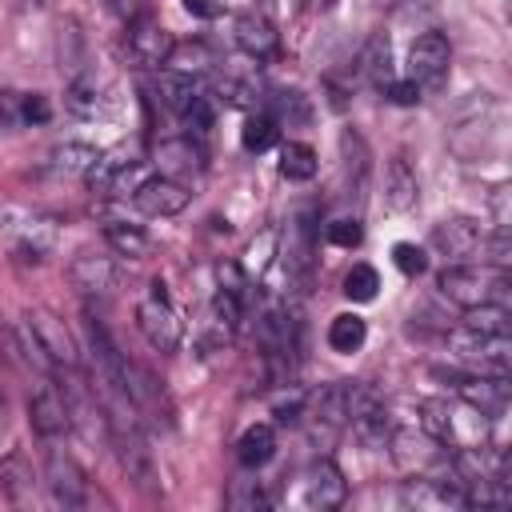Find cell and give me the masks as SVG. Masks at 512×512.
I'll list each match as a JSON object with an SVG mask.
<instances>
[{
	"instance_id": "obj_7",
	"label": "cell",
	"mask_w": 512,
	"mask_h": 512,
	"mask_svg": "<svg viewBox=\"0 0 512 512\" xmlns=\"http://www.w3.org/2000/svg\"><path fill=\"white\" fill-rule=\"evenodd\" d=\"M348 388H352V380H336V384H328L324 392H316L312 404L304 408L308 432H312V440H316L320 448H328V444L348 428Z\"/></svg>"
},
{
	"instance_id": "obj_2",
	"label": "cell",
	"mask_w": 512,
	"mask_h": 512,
	"mask_svg": "<svg viewBox=\"0 0 512 512\" xmlns=\"http://www.w3.org/2000/svg\"><path fill=\"white\" fill-rule=\"evenodd\" d=\"M436 288L444 300L460 304V308H476V304H508V268H492V264H452L436 276Z\"/></svg>"
},
{
	"instance_id": "obj_18",
	"label": "cell",
	"mask_w": 512,
	"mask_h": 512,
	"mask_svg": "<svg viewBox=\"0 0 512 512\" xmlns=\"http://www.w3.org/2000/svg\"><path fill=\"white\" fill-rule=\"evenodd\" d=\"M156 92H160L164 108H172L180 120H184L200 100H208V88H204L200 76H192V72H172V68L156 76Z\"/></svg>"
},
{
	"instance_id": "obj_3",
	"label": "cell",
	"mask_w": 512,
	"mask_h": 512,
	"mask_svg": "<svg viewBox=\"0 0 512 512\" xmlns=\"http://www.w3.org/2000/svg\"><path fill=\"white\" fill-rule=\"evenodd\" d=\"M136 324H140L144 340H148L156 352H176L180 340H184V320H180V312L172 308V300H168V292H164L160 280H152L148 292H144V300L136 304Z\"/></svg>"
},
{
	"instance_id": "obj_4",
	"label": "cell",
	"mask_w": 512,
	"mask_h": 512,
	"mask_svg": "<svg viewBox=\"0 0 512 512\" xmlns=\"http://www.w3.org/2000/svg\"><path fill=\"white\" fill-rule=\"evenodd\" d=\"M348 428L364 448H388L392 416H388L384 400L360 380H352V388H348Z\"/></svg>"
},
{
	"instance_id": "obj_27",
	"label": "cell",
	"mask_w": 512,
	"mask_h": 512,
	"mask_svg": "<svg viewBox=\"0 0 512 512\" xmlns=\"http://www.w3.org/2000/svg\"><path fill=\"white\" fill-rule=\"evenodd\" d=\"M360 68H364V76L376 84V88H388L396 76H392V52H388V40L384 36H372L368 40V48H364V56H360Z\"/></svg>"
},
{
	"instance_id": "obj_29",
	"label": "cell",
	"mask_w": 512,
	"mask_h": 512,
	"mask_svg": "<svg viewBox=\"0 0 512 512\" xmlns=\"http://www.w3.org/2000/svg\"><path fill=\"white\" fill-rule=\"evenodd\" d=\"M100 160V152L92 144H64L52 152V168L56 172H68V176H88V168Z\"/></svg>"
},
{
	"instance_id": "obj_12",
	"label": "cell",
	"mask_w": 512,
	"mask_h": 512,
	"mask_svg": "<svg viewBox=\"0 0 512 512\" xmlns=\"http://www.w3.org/2000/svg\"><path fill=\"white\" fill-rule=\"evenodd\" d=\"M28 420H32V428L40 432V436H60V432H68L72 428V404H68V396H64V388L60 384H40L36 392H32V400H28Z\"/></svg>"
},
{
	"instance_id": "obj_31",
	"label": "cell",
	"mask_w": 512,
	"mask_h": 512,
	"mask_svg": "<svg viewBox=\"0 0 512 512\" xmlns=\"http://www.w3.org/2000/svg\"><path fill=\"white\" fill-rule=\"evenodd\" d=\"M376 288H380V276H376V268L372 264H352L348 268V276H344V296L348 300H372L376 296Z\"/></svg>"
},
{
	"instance_id": "obj_28",
	"label": "cell",
	"mask_w": 512,
	"mask_h": 512,
	"mask_svg": "<svg viewBox=\"0 0 512 512\" xmlns=\"http://www.w3.org/2000/svg\"><path fill=\"white\" fill-rule=\"evenodd\" d=\"M280 176H288V180H312L316 176V152L304 140H288L280 148Z\"/></svg>"
},
{
	"instance_id": "obj_5",
	"label": "cell",
	"mask_w": 512,
	"mask_h": 512,
	"mask_svg": "<svg viewBox=\"0 0 512 512\" xmlns=\"http://www.w3.org/2000/svg\"><path fill=\"white\" fill-rule=\"evenodd\" d=\"M452 352L476 368V372H496L508 376V360H512V336H492V332H476V328H456L448 336Z\"/></svg>"
},
{
	"instance_id": "obj_34",
	"label": "cell",
	"mask_w": 512,
	"mask_h": 512,
	"mask_svg": "<svg viewBox=\"0 0 512 512\" xmlns=\"http://www.w3.org/2000/svg\"><path fill=\"white\" fill-rule=\"evenodd\" d=\"M228 504L232 508H264V492L256 480H236L232 492H228Z\"/></svg>"
},
{
	"instance_id": "obj_1",
	"label": "cell",
	"mask_w": 512,
	"mask_h": 512,
	"mask_svg": "<svg viewBox=\"0 0 512 512\" xmlns=\"http://www.w3.org/2000/svg\"><path fill=\"white\" fill-rule=\"evenodd\" d=\"M24 352L36 360V368H48V372H60V368L72 372L80 364L72 332L48 308H28L24 312Z\"/></svg>"
},
{
	"instance_id": "obj_39",
	"label": "cell",
	"mask_w": 512,
	"mask_h": 512,
	"mask_svg": "<svg viewBox=\"0 0 512 512\" xmlns=\"http://www.w3.org/2000/svg\"><path fill=\"white\" fill-rule=\"evenodd\" d=\"M380 4H400V0H380Z\"/></svg>"
},
{
	"instance_id": "obj_25",
	"label": "cell",
	"mask_w": 512,
	"mask_h": 512,
	"mask_svg": "<svg viewBox=\"0 0 512 512\" xmlns=\"http://www.w3.org/2000/svg\"><path fill=\"white\" fill-rule=\"evenodd\" d=\"M464 328H476V332H492V336H512V312L508 304H476V308H464Z\"/></svg>"
},
{
	"instance_id": "obj_11",
	"label": "cell",
	"mask_w": 512,
	"mask_h": 512,
	"mask_svg": "<svg viewBox=\"0 0 512 512\" xmlns=\"http://www.w3.org/2000/svg\"><path fill=\"white\" fill-rule=\"evenodd\" d=\"M432 248L448 260H472L480 248H484V232H480V220L472 216H448L432 228Z\"/></svg>"
},
{
	"instance_id": "obj_22",
	"label": "cell",
	"mask_w": 512,
	"mask_h": 512,
	"mask_svg": "<svg viewBox=\"0 0 512 512\" xmlns=\"http://www.w3.org/2000/svg\"><path fill=\"white\" fill-rule=\"evenodd\" d=\"M416 200H420V180H416L412 164L396 156V160L388 164V172H384V208H392V212H412Z\"/></svg>"
},
{
	"instance_id": "obj_9",
	"label": "cell",
	"mask_w": 512,
	"mask_h": 512,
	"mask_svg": "<svg viewBox=\"0 0 512 512\" xmlns=\"http://www.w3.org/2000/svg\"><path fill=\"white\" fill-rule=\"evenodd\" d=\"M44 484H48L52 504H60V508H84V504H88V480H84V468H80L68 452H60V448L48 452Z\"/></svg>"
},
{
	"instance_id": "obj_17",
	"label": "cell",
	"mask_w": 512,
	"mask_h": 512,
	"mask_svg": "<svg viewBox=\"0 0 512 512\" xmlns=\"http://www.w3.org/2000/svg\"><path fill=\"white\" fill-rule=\"evenodd\" d=\"M64 104H68V112H72L76 120H108V116L116 112L112 92H108L96 76H76V80L68 84V92H64Z\"/></svg>"
},
{
	"instance_id": "obj_23",
	"label": "cell",
	"mask_w": 512,
	"mask_h": 512,
	"mask_svg": "<svg viewBox=\"0 0 512 512\" xmlns=\"http://www.w3.org/2000/svg\"><path fill=\"white\" fill-rule=\"evenodd\" d=\"M272 452H276V428H272V424H248V428L240 432V440H236V460H240L244 468L268 464Z\"/></svg>"
},
{
	"instance_id": "obj_10",
	"label": "cell",
	"mask_w": 512,
	"mask_h": 512,
	"mask_svg": "<svg viewBox=\"0 0 512 512\" xmlns=\"http://www.w3.org/2000/svg\"><path fill=\"white\" fill-rule=\"evenodd\" d=\"M344 496H348L344 472H340L328 456H324V460H312V464L304 468V476H300V500H304L308 508L328 512V508H340Z\"/></svg>"
},
{
	"instance_id": "obj_6",
	"label": "cell",
	"mask_w": 512,
	"mask_h": 512,
	"mask_svg": "<svg viewBox=\"0 0 512 512\" xmlns=\"http://www.w3.org/2000/svg\"><path fill=\"white\" fill-rule=\"evenodd\" d=\"M448 64H452V48L444 40V32H424L412 40L408 48V80L424 92H440L448 80Z\"/></svg>"
},
{
	"instance_id": "obj_8",
	"label": "cell",
	"mask_w": 512,
	"mask_h": 512,
	"mask_svg": "<svg viewBox=\"0 0 512 512\" xmlns=\"http://www.w3.org/2000/svg\"><path fill=\"white\" fill-rule=\"evenodd\" d=\"M172 48H176V40H172V32H168L156 16L140 12V16L128 20V56H132L140 68H160V64H168Z\"/></svg>"
},
{
	"instance_id": "obj_19",
	"label": "cell",
	"mask_w": 512,
	"mask_h": 512,
	"mask_svg": "<svg viewBox=\"0 0 512 512\" xmlns=\"http://www.w3.org/2000/svg\"><path fill=\"white\" fill-rule=\"evenodd\" d=\"M232 36H236L240 52H248L252 60H268V56L276 52V44H280V36H276L272 20H264L260 12H244V16H236Z\"/></svg>"
},
{
	"instance_id": "obj_20",
	"label": "cell",
	"mask_w": 512,
	"mask_h": 512,
	"mask_svg": "<svg viewBox=\"0 0 512 512\" xmlns=\"http://www.w3.org/2000/svg\"><path fill=\"white\" fill-rule=\"evenodd\" d=\"M68 276H72V284H76L80 292H108V288L116 284V264H112V256L84 248V252L68 264Z\"/></svg>"
},
{
	"instance_id": "obj_26",
	"label": "cell",
	"mask_w": 512,
	"mask_h": 512,
	"mask_svg": "<svg viewBox=\"0 0 512 512\" xmlns=\"http://www.w3.org/2000/svg\"><path fill=\"white\" fill-rule=\"evenodd\" d=\"M368 336V324L356 316V312H340L332 324H328V348L332 352H356Z\"/></svg>"
},
{
	"instance_id": "obj_33",
	"label": "cell",
	"mask_w": 512,
	"mask_h": 512,
	"mask_svg": "<svg viewBox=\"0 0 512 512\" xmlns=\"http://www.w3.org/2000/svg\"><path fill=\"white\" fill-rule=\"evenodd\" d=\"M392 260H396V268H400L404 276H420V272L428 268L424 248H416V244H396V248H392Z\"/></svg>"
},
{
	"instance_id": "obj_37",
	"label": "cell",
	"mask_w": 512,
	"mask_h": 512,
	"mask_svg": "<svg viewBox=\"0 0 512 512\" xmlns=\"http://www.w3.org/2000/svg\"><path fill=\"white\" fill-rule=\"evenodd\" d=\"M184 4H188L196 16H212V4H208V0H184Z\"/></svg>"
},
{
	"instance_id": "obj_38",
	"label": "cell",
	"mask_w": 512,
	"mask_h": 512,
	"mask_svg": "<svg viewBox=\"0 0 512 512\" xmlns=\"http://www.w3.org/2000/svg\"><path fill=\"white\" fill-rule=\"evenodd\" d=\"M20 4H24V8H40L44 0H20Z\"/></svg>"
},
{
	"instance_id": "obj_13",
	"label": "cell",
	"mask_w": 512,
	"mask_h": 512,
	"mask_svg": "<svg viewBox=\"0 0 512 512\" xmlns=\"http://www.w3.org/2000/svg\"><path fill=\"white\" fill-rule=\"evenodd\" d=\"M132 208L144 216H176L188 208V188L172 176H148L132 196Z\"/></svg>"
},
{
	"instance_id": "obj_15",
	"label": "cell",
	"mask_w": 512,
	"mask_h": 512,
	"mask_svg": "<svg viewBox=\"0 0 512 512\" xmlns=\"http://www.w3.org/2000/svg\"><path fill=\"white\" fill-rule=\"evenodd\" d=\"M456 396H460L464 404H472L480 416H500L504 404H508V376H496V372L460 376V380H456Z\"/></svg>"
},
{
	"instance_id": "obj_36",
	"label": "cell",
	"mask_w": 512,
	"mask_h": 512,
	"mask_svg": "<svg viewBox=\"0 0 512 512\" xmlns=\"http://www.w3.org/2000/svg\"><path fill=\"white\" fill-rule=\"evenodd\" d=\"M144 4H148V0H108V8H112L116 16H124V20L140 16V12H144Z\"/></svg>"
},
{
	"instance_id": "obj_21",
	"label": "cell",
	"mask_w": 512,
	"mask_h": 512,
	"mask_svg": "<svg viewBox=\"0 0 512 512\" xmlns=\"http://www.w3.org/2000/svg\"><path fill=\"white\" fill-rule=\"evenodd\" d=\"M48 100L36 92H0V132H16L24 124H44Z\"/></svg>"
},
{
	"instance_id": "obj_35",
	"label": "cell",
	"mask_w": 512,
	"mask_h": 512,
	"mask_svg": "<svg viewBox=\"0 0 512 512\" xmlns=\"http://www.w3.org/2000/svg\"><path fill=\"white\" fill-rule=\"evenodd\" d=\"M388 96H392L396 104H416V100H420V88L404 76V80H392V84H388Z\"/></svg>"
},
{
	"instance_id": "obj_24",
	"label": "cell",
	"mask_w": 512,
	"mask_h": 512,
	"mask_svg": "<svg viewBox=\"0 0 512 512\" xmlns=\"http://www.w3.org/2000/svg\"><path fill=\"white\" fill-rule=\"evenodd\" d=\"M104 244L112 248V256H124V260H144L152 252L148 232L136 228V224H108L104 228Z\"/></svg>"
},
{
	"instance_id": "obj_14",
	"label": "cell",
	"mask_w": 512,
	"mask_h": 512,
	"mask_svg": "<svg viewBox=\"0 0 512 512\" xmlns=\"http://www.w3.org/2000/svg\"><path fill=\"white\" fill-rule=\"evenodd\" d=\"M316 232H312V216H296L292 224H288V232H284V272H288V280L296 284V288H304L308 284V276H312V264H316Z\"/></svg>"
},
{
	"instance_id": "obj_32",
	"label": "cell",
	"mask_w": 512,
	"mask_h": 512,
	"mask_svg": "<svg viewBox=\"0 0 512 512\" xmlns=\"http://www.w3.org/2000/svg\"><path fill=\"white\" fill-rule=\"evenodd\" d=\"M360 236H364V228H360V220H356V216H340V220H332V224H328V240H332V244H340V248H356V244H360Z\"/></svg>"
},
{
	"instance_id": "obj_30",
	"label": "cell",
	"mask_w": 512,
	"mask_h": 512,
	"mask_svg": "<svg viewBox=\"0 0 512 512\" xmlns=\"http://www.w3.org/2000/svg\"><path fill=\"white\" fill-rule=\"evenodd\" d=\"M240 144H244L248 152L272 148V144H276V116H268V112L248 116V120H244V132H240Z\"/></svg>"
},
{
	"instance_id": "obj_16",
	"label": "cell",
	"mask_w": 512,
	"mask_h": 512,
	"mask_svg": "<svg viewBox=\"0 0 512 512\" xmlns=\"http://www.w3.org/2000/svg\"><path fill=\"white\" fill-rule=\"evenodd\" d=\"M204 148L192 140V136H172V140H160L156 144V168L160 176H172V180H188V176H200L204 172Z\"/></svg>"
}]
</instances>
